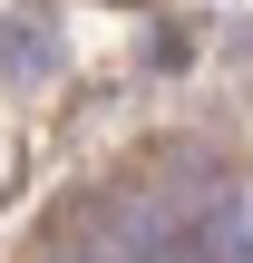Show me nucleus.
<instances>
[{
    "mask_svg": "<svg viewBox=\"0 0 253 263\" xmlns=\"http://www.w3.org/2000/svg\"><path fill=\"white\" fill-rule=\"evenodd\" d=\"M0 59H10V68H49V59H59V39H49L39 20H10V29H0Z\"/></svg>",
    "mask_w": 253,
    "mask_h": 263,
    "instance_id": "nucleus-1",
    "label": "nucleus"
}]
</instances>
